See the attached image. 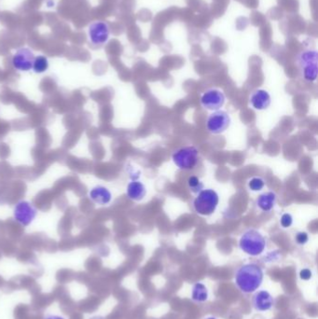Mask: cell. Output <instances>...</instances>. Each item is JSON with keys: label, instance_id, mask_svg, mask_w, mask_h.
Instances as JSON below:
<instances>
[{"label": "cell", "instance_id": "7a4b0ae2", "mask_svg": "<svg viewBox=\"0 0 318 319\" xmlns=\"http://www.w3.org/2000/svg\"><path fill=\"white\" fill-rule=\"evenodd\" d=\"M239 246L247 255H260L265 249V237L256 229H248L242 234L239 240Z\"/></svg>", "mask_w": 318, "mask_h": 319}, {"label": "cell", "instance_id": "8992f818", "mask_svg": "<svg viewBox=\"0 0 318 319\" xmlns=\"http://www.w3.org/2000/svg\"><path fill=\"white\" fill-rule=\"evenodd\" d=\"M38 210L32 202L25 200L19 201L13 209V219L22 227H28L37 218Z\"/></svg>", "mask_w": 318, "mask_h": 319}, {"label": "cell", "instance_id": "52a82bcc", "mask_svg": "<svg viewBox=\"0 0 318 319\" xmlns=\"http://www.w3.org/2000/svg\"><path fill=\"white\" fill-rule=\"evenodd\" d=\"M232 119L224 110H217L210 114L206 120V129L212 135H220L230 127Z\"/></svg>", "mask_w": 318, "mask_h": 319}, {"label": "cell", "instance_id": "5bb4252c", "mask_svg": "<svg viewBox=\"0 0 318 319\" xmlns=\"http://www.w3.org/2000/svg\"><path fill=\"white\" fill-rule=\"evenodd\" d=\"M128 198L135 202L142 201L147 195L146 186L138 180L131 181L127 185L126 189Z\"/></svg>", "mask_w": 318, "mask_h": 319}, {"label": "cell", "instance_id": "2e32d148", "mask_svg": "<svg viewBox=\"0 0 318 319\" xmlns=\"http://www.w3.org/2000/svg\"><path fill=\"white\" fill-rule=\"evenodd\" d=\"M191 299L196 302H204L208 299V290L202 283H196L192 287Z\"/></svg>", "mask_w": 318, "mask_h": 319}, {"label": "cell", "instance_id": "5b68a950", "mask_svg": "<svg viewBox=\"0 0 318 319\" xmlns=\"http://www.w3.org/2000/svg\"><path fill=\"white\" fill-rule=\"evenodd\" d=\"M176 166L183 171L194 169L198 163L199 150L194 146H187L178 149L172 155Z\"/></svg>", "mask_w": 318, "mask_h": 319}, {"label": "cell", "instance_id": "8fae6325", "mask_svg": "<svg viewBox=\"0 0 318 319\" xmlns=\"http://www.w3.org/2000/svg\"><path fill=\"white\" fill-rule=\"evenodd\" d=\"M272 103L270 94L262 89H257L253 91L249 97V104L257 110H265Z\"/></svg>", "mask_w": 318, "mask_h": 319}, {"label": "cell", "instance_id": "7c38bea8", "mask_svg": "<svg viewBox=\"0 0 318 319\" xmlns=\"http://www.w3.org/2000/svg\"><path fill=\"white\" fill-rule=\"evenodd\" d=\"M252 304L257 311L265 312L273 308L275 304V299L268 291L260 290L253 296Z\"/></svg>", "mask_w": 318, "mask_h": 319}, {"label": "cell", "instance_id": "9c48e42d", "mask_svg": "<svg viewBox=\"0 0 318 319\" xmlns=\"http://www.w3.org/2000/svg\"><path fill=\"white\" fill-rule=\"evenodd\" d=\"M35 55L31 50L27 48L19 49L12 57L13 67L21 72H27L32 69Z\"/></svg>", "mask_w": 318, "mask_h": 319}, {"label": "cell", "instance_id": "ac0fdd59", "mask_svg": "<svg viewBox=\"0 0 318 319\" xmlns=\"http://www.w3.org/2000/svg\"><path fill=\"white\" fill-rule=\"evenodd\" d=\"M188 188L193 194H198L204 189V184L196 176H191L188 179Z\"/></svg>", "mask_w": 318, "mask_h": 319}, {"label": "cell", "instance_id": "e0dca14e", "mask_svg": "<svg viewBox=\"0 0 318 319\" xmlns=\"http://www.w3.org/2000/svg\"><path fill=\"white\" fill-rule=\"evenodd\" d=\"M49 68V61L48 58L44 55H39L35 57L33 63V71L37 74H42L46 72Z\"/></svg>", "mask_w": 318, "mask_h": 319}, {"label": "cell", "instance_id": "7402d4cb", "mask_svg": "<svg viewBox=\"0 0 318 319\" xmlns=\"http://www.w3.org/2000/svg\"><path fill=\"white\" fill-rule=\"evenodd\" d=\"M311 277H312V273H311V271L308 270V269H304V270H302V271L300 272V277H301L302 279L307 280V279H310Z\"/></svg>", "mask_w": 318, "mask_h": 319}, {"label": "cell", "instance_id": "cb8c5ba5", "mask_svg": "<svg viewBox=\"0 0 318 319\" xmlns=\"http://www.w3.org/2000/svg\"><path fill=\"white\" fill-rule=\"evenodd\" d=\"M215 319V318H212V317H209V318H206V319Z\"/></svg>", "mask_w": 318, "mask_h": 319}, {"label": "cell", "instance_id": "4fadbf2b", "mask_svg": "<svg viewBox=\"0 0 318 319\" xmlns=\"http://www.w3.org/2000/svg\"><path fill=\"white\" fill-rule=\"evenodd\" d=\"M89 198L98 205H106L112 201V193L104 186L97 185L89 192Z\"/></svg>", "mask_w": 318, "mask_h": 319}, {"label": "cell", "instance_id": "3957f363", "mask_svg": "<svg viewBox=\"0 0 318 319\" xmlns=\"http://www.w3.org/2000/svg\"><path fill=\"white\" fill-rule=\"evenodd\" d=\"M318 52L316 50L303 51L298 55L297 65L301 78L308 82L318 79Z\"/></svg>", "mask_w": 318, "mask_h": 319}, {"label": "cell", "instance_id": "44dd1931", "mask_svg": "<svg viewBox=\"0 0 318 319\" xmlns=\"http://www.w3.org/2000/svg\"><path fill=\"white\" fill-rule=\"evenodd\" d=\"M295 240H296V242L298 245H305L307 243L308 240H309V235L305 232H299V233L296 234Z\"/></svg>", "mask_w": 318, "mask_h": 319}, {"label": "cell", "instance_id": "603a6c76", "mask_svg": "<svg viewBox=\"0 0 318 319\" xmlns=\"http://www.w3.org/2000/svg\"><path fill=\"white\" fill-rule=\"evenodd\" d=\"M45 319H64V318L58 317V316H48Z\"/></svg>", "mask_w": 318, "mask_h": 319}, {"label": "cell", "instance_id": "d6986e66", "mask_svg": "<svg viewBox=\"0 0 318 319\" xmlns=\"http://www.w3.org/2000/svg\"><path fill=\"white\" fill-rule=\"evenodd\" d=\"M265 186V181L261 178L255 177L248 181V188L252 192H259Z\"/></svg>", "mask_w": 318, "mask_h": 319}, {"label": "cell", "instance_id": "ffe728a7", "mask_svg": "<svg viewBox=\"0 0 318 319\" xmlns=\"http://www.w3.org/2000/svg\"><path fill=\"white\" fill-rule=\"evenodd\" d=\"M292 223H293V218L289 213H285L282 215L280 219V224L284 229L291 227Z\"/></svg>", "mask_w": 318, "mask_h": 319}, {"label": "cell", "instance_id": "277c9868", "mask_svg": "<svg viewBox=\"0 0 318 319\" xmlns=\"http://www.w3.org/2000/svg\"><path fill=\"white\" fill-rule=\"evenodd\" d=\"M219 202V196L212 189H203L197 194L192 202L195 212L201 216H211L217 210Z\"/></svg>", "mask_w": 318, "mask_h": 319}, {"label": "cell", "instance_id": "ba28073f", "mask_svg": "<svg viewBox=\"0 0 318 319\" xmlns=\"http://www.w3.org/2000/svg\"><path fill=\"white\" fill-rule=\"evenodd\" d=\"M226 97L221 90L210 88L201 96V105L203 108L211 111L219 110L225 104Z\"/></svg>", "mask_w": 318, "mask_h": 319}, {"label": "cell", "instance_id": "30bf717a", "mask_svg": "<svg viewBox=\"0 0 318 319\" xmlns=\"http://www.w3.org/2000/svg\"><path fill=\"white\" fill-rule=\"evenodd\" d=\"M109 27L104 21H96L89 27V37L92 43L103 45L109 39Z\"/></svg>", "mask_w": 318, "mask_h": 319}, {"label": "cell", "instance_id": "6da1fadb", "mask_svg": "<svg viewBox=\"0 0 318 319\" xmlns=\"http://www.w3.org/2000/svg\"><path fill=\"white\" fill-rule=\"evenodd\" d=\"M264 277L262 269L256 263L240 266L234 277L235 285L245 294L253 293L261 286Z\"/></svg>", "mask_w": 318, "mask_h": 319}, {"label": "cell", "instance_id": "9a60e30c", "mask_svg": "<svg viewBox=\"0 0 318 319\" xmlns=\"http://www.w3.org/2000/svg\"><path fill=\"white\" fill-rule=\"evenodd\" d=\"M277 196L274 192H266L261 193L257 201L256 204L263 212H270L276 205Z\"/></svg>", "mask_w": 318, "mask_h": 319}]
</instances>
